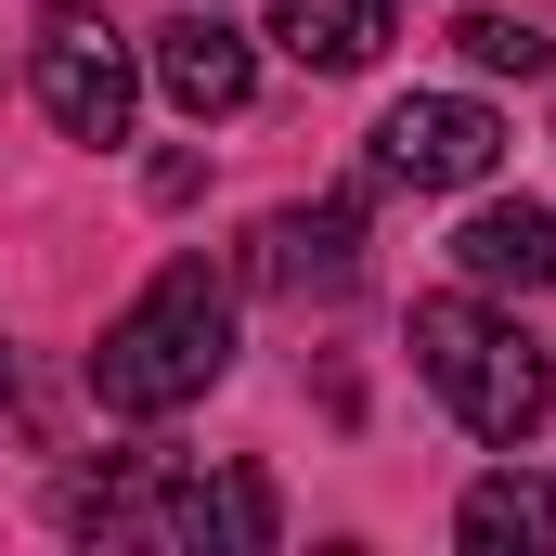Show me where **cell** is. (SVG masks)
<instances>
[{"label":"cell","instance_id":"7","mask_svg":"<svg viewBox=\"0 0 556 556\" xmlns=\"http://www.w3.org/2000/svg\"><path fill=\"white\" fill-rule=\"evenodd\" d=\"M247 273L285 285V298H337V285L363 273V207H350V194H324V207H273V220L247 233Z\"/></svg>","mask_w":556,"mask_h":556},{"label":"cell","instance_id":"2","mask_svg":"<svg viewBox=\"0 0 556 556\" xmlns=\"http://www.w3.org/2000/svg\"><path fill=\"white\" fill-rule=\"evenodd\" d=\"M65 531H104V544H155V556H220V544H273V479H194V466H117V479H78L65 492Z\"/></svg>","mask_w":556,"mask_h":556},{"label":"cell","instance_id":"9","mask_svg":"<svg viewBox=\"0 0 556 556\" xmlns=\"http://www.w3.org/2000/svg\"><path fill=\"white\" fill-rule=\"evenodd\" d=\"M273 39L311 65V78H363L402 26H389V0H273Z\"/></svg>","mask_w":556,"mask_h":556},{"label":"cell","instance_id":"3","mask_svg":"<svg viewBox=\"0 0 556 556\" xmlns=\"http://www.w3.org/2000/svg\"><path fill=\"white\" fill-rule=\"evenodd\" d=\"M415 363H427V389L466 415V440H492V453H518L544 427V402H556V363L492 298H427L415 311Z\"/></svg>","mask_w":556,"mask_h":556},{"label":"cell","instance_id":"5","mask_svg":"<svg viewBox=\"0 0 556 556\" xmlns=\"http://www.w3.org/2000/svg\"><path fill=\"white\" fill-rule=\"evenodd\" d=\"M376 168L415 181V194H466V181L505 168V117H492L479 91H402V104L376 117Z\"/></svg>","mask_w":556,"mask_h":556},{"label":"cell","instance_id":"4","mask_svg":"<svg viewBox=\"0 0 556 556\" xmlns=\"http://www.w3.org/2000/svg\"><path fill=\"white\" fill-rule=\"evenodd\" d=\"M26 78H39V117L65 142H130V117H142V65L104 13H39Z\"/></svg>","mask_w":556,"mask_h":556},{"label":"cell","instance_id":"10","mask_svg":"<svg viewBox=\"0 0 556 556\" xmlns=\"http://www.w3.org/2000/svg\"><path fill=\"white\" fill-rule=\"evenodd\" d=\"M453 544L466 556H556V492L531 466H492V479L453 505Z\"/></svg>","mask_w":556,"mask_h":556},{"label":"cell","instance_id":"11","mask_svg":"<svg viewBox=\"0 0 556 556\" xmlns=\"http://www.w3.org/2000/svg\"><path fill=\"white\" fill-rule=\"evenodd\" d=\"M453 52H466L479 78H544V65H556V39H544V26H518V13H466Z\"/></svg>","mask_w":556,"mask_h":556},{"label":"cell","instance_id":"1","mask_svg":"<svg viewBox=\"0 0 556 556\" xmlns=\"http://www.w3.org/2000/svg\"><path fill=\"white\" fill-rule=\"evenodd\" d=\"M220 363H233V285L207 273V260H168V273L104 324L91 402H104V415H181V402L220 389Z\"/></svg>","mask_w":556,"mask_h":556},{"label":"cell","instance_id":"8","mask_svg":"<svg viewBox=\"0 0 556 556\" xmlns=\"http://www.w3.org/2000/svg\"><path fill=\"white\" fill-rule=\"evenodd\" d=\"M453 260H466V285H492V298H544L556 285V220L531 194H492V207L453 233Z\"/></svg>","mask_w":556,"mask_h":556},{"label":"cell","instance_id":"6","mask_svg":"<svg viewBox=\"0 0 556 556\" xmlns=\"http://www.w3.org/2000/svg\"><path fill=\"white\" fill-rule=\"evenodd\" d=\"M142 65H155V91H168L181 117H233V104L260 91V52H247V26H220V0H207V13H168Z\"/></svg>","mask_w":556,"mask_h":556}]
</instances>
